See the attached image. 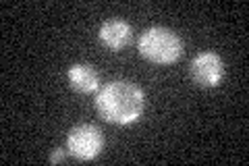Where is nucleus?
<instances>
[{
	"instance_id": "obj_6",
	"label": "nucleus",
	"mask_w": 249,
	"mask_h": 166,
	"mask_svg": "<svg viewBox=\"0 0 249 166\" xmlns=\"http://www.w3.org/2000/svg\"><path fill=\"white\" fill-rule=\"evenodd\" d=\"M69 83L71 88L79 93H91L100 88V75L98 71L91 65H85V62H79V65H73L69 69Z\"/></svg>"
},
{
	"instance_id": "obj_1",
	"label": "nucleus",
	"mask_w": 249,
	"mask_h": 166,
	"mask_svg": "<svg viewBox=\"0 0 249 166\" xmlns=\"http://www.w3.org/2000/svg\"><path fill=\"white\" fill-rule=\"evenodd\" d=\"M145 108V96L135 83L114 79L106 83L96 93V110L108 123L114 125H131L139 121Z\"/></svg>"
},
{
	"instance_id": "obj_5",
	"label": "nucleus",
	"mask_w": 249,
	"mask_h": 166,
	"mask_svg": "<svg viewBox=\"0 0 249 166\" xmlns=\"http://www.w3.org/2000/svg\"><path fill=\"white\" fill-rule=\"evenodd\" d=\"M98 37H100V42H102L108 50L119 52V50L124 48V46L131 44L133 29H131V25L127 21L110 19V21L102 23V27H100V31H98Z\"/></svg>"
},
{
	"instance_id": "obj_2",
	"label": "nucleus",
	"mask_w": 249,
	"mask_h": 166,
	"mask_svg": "<svg viewBox=\"0 0 249 166\" xmlns=\"http://www.w3.org/2000/svg\"><path fill=\"white\" fill-rule=\"evenodd\" d=\"M139 54L154 65H173L183 54V39L168 27H147L137 44Z\"/></svg>"
},
{
	"instance_id": "obj_7",
	"label": "nucleus",
	"mask_w": 249,
	"mask_h": 166,
	"mask_svg": "<svg viewBox=\"0 0 249 166\" xmlns=\"http://www.w3.org/2000/svg\"><path fill=\"white\" fill-rule=\"evenodd\" d=\"M50 162H52V164H56V162H65V149H60V148L52 149V154H50Z\"/></svg>"
},
{
	"instance_id": "obj_4",
	"label": "nucleus",
	"mask_w": 249,
	"mask_h": 166,
	"mask_svg": "<svg viewBox=\"0 0 249 166\" xmlns=\"http://www.w3.org/2000/svg\"><path fill=\"white\" fill-rule=\"evenodd\" d=\"M189 75L193 83L199 85V88H216L224 77V60L220 54L204 50L196 54V58L191 60Z\"/></svg>"
},
{
	"instance_id": "obj_3",
	"label": "nucleus",
	"mask_w": 249,
	"mask_h": 166,
	"mask_svg": "<svg viewBox=\"0 0 249 166\" xmlns=\"http://www.w3.org/2000/svg\"><path fill=\"white\" fill-rule=\"evenodd\" d=\"M67 148L73 158L81 162H89L93 158H98L100 152L104 149V135L96 125H89V123L77 125V127L69 131Z\"/></svg>"
}]
</instances>
